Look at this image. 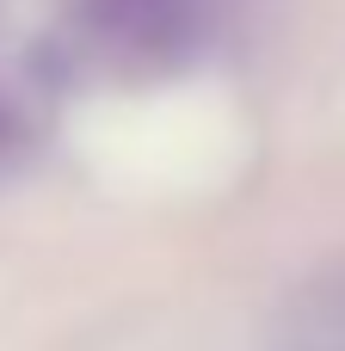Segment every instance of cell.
<instances>
[{
	"mask_svg": "<svg viewBox=\"0 0 345 351\" xmlns=\"http://www.w3.org/2000/svg\"><path fill=\"white\" fill-rule=\"evenodd\" d=\"M228 19V0H86V25L130 62L167 68L198 56Z\"/></svg>",
	"mask_w": 345,
	"mask_h": 351,
	"instance_id": "cell-1",
	"label": "cell"
},
{
	"mask_svg": "<svg viewBox=\"0 0 345 351\" xmlns=\"http://www.w3.org/2000/svg\"><path fill=\"white\" fill-rule=\"evenodd\" d=\"M278 351H345V259L290 296Z\"/></svg>",
	"mask_w": 345,
	"mask_h": 351,
	"instance_id": "cell-2",
	"label": "cell"
}]
</instances>
